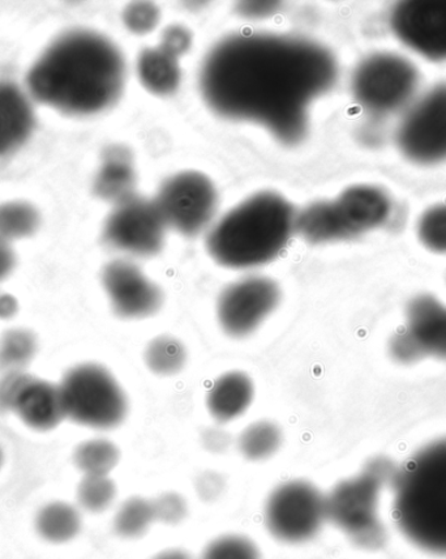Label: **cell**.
I'll use <instances>...</instances> for the list:
<instances>
[{
	"instance_id": "6da1fadb",
	"label": "cell",
	"mask_w": 446,
	"mask_h": 559,
	"mask_svg": "<svg viewBox=\"0 0 446 559\" xmlns=\"http://www.w3.org/2000/svg\"><path fill=\"white\" fill-rule=\"evenodd\" d=\"M337 63L310 39L245 33L222 39L202 69L205 102L219 116L263 124L285 144L302 142L312 102L332 90Z\"/></svg>"
},
{
	"instance_id": "7a4b0ae2",
	"label": "cell",
	"mask_w": 446,
	"mask_h": 559,
	"mask_svg": "<svg viewBox=\"0 0 446 559\" xmlns=\"http://www.w3.org/2000/svg\"><path fill=\"white\" fill-rule=\"evenodd\" d=\"M121 51L96 32L76 29L55 39L26 75L36 102L70 116L110 108L123 91Z\"/></svg>"
},
{
	"instance_id": "3957f363",
	"label": "cell",
	"mask_w": 446,
	"mask_h": 559,
	"mask_svg": "<svg viewBox=\"0 0 446 559\" xmlns=\"http://www.w3.org/2000/svg\"><path fill=\"white\" fill-rule=\"evenodd\" d=\"M297 213L275 192H260L213 226L206 248L224 267H260L281 254L296 231Z\"/></svg>"
},
{
	"instance_id": "277c9868",
	"label": "cell",
	"mask_w": 446,
	"mask_h": 559,
	"mask_svg": "<svg viewBox=\"0 0 446 559\" xmlns=\"http://www.w3.org/2000/svg\"><path fill=\"white\" fill-rule=\"evenodd\" d=\"M391 481L399 531L419 549L446 556V438L424 445Z\"/></svg>"
},
{
	"instance_id": "5b68a950",
	"label": "cell",
	"mask_w": 446,
	"mask_h": 559,
	"mask_svg": "<svg viewBox=\"0 0 446 559\" xmlns=\"http://www.w3.org/2000/svg\"><path fill=\"white\" fill-rule=\"evenodd\" d=\"M61 388L65 416L97 430L117 428L128 416L124 392L108 369L83 364L65 372Z\"/></svg>"
},
{
	"instance_id": "8992f818",
	"label": "cell",
	"mask_w": 446,
	"mask_h": 559,
	"mask_svg": "<svg viewBox=\"0 0 446 559\" xmlns=\"http://www.w3.org/2000/svg\"><path fill=\"white\" fill-rule=\"evenodd\" d=\"M419 76L405 58L378 52L364 59L352 76V95L365 111L386 117L405 108L414 98Z\"/></svg>"
},
{
	"instance_id": "52a82bcc",
	"label": "cell",
	"mask_w": 446,
	"mask_h": 559,
	"mask_svg": "<svg viewBox=\"0 0 446 559\" xmlns=\"http://www.w3.org/2000/svg\"><path fill=\"white\" fill-rule=\"evenodd\" d=\"M391 476L388 463L371 462L361 475L339 483L325 497L326 519L348 532L355 543L369 545L377 532L378 495Z\"/></svg>"
},
{
	"instance_id": "ba28073f",
	"label": "cell",
	"mask_w": 446,
	"mask_h": 559,
	"mask_svg": "<svg viewBox=\"0 0 446 559\" xmlns=\"http://www.w3.org/2000/svg\"><path fill=\"white\" fill-rule=\"evenodd\" d=\"M325 519V497L308 481L279 485L266 502V527L279 542H309L322 530Z\"/></svg>"
},
{
	"instance_id": "9c48e42d",
	"label": "cell",
	"mask_w": 446,
	"mask_h": 559,
	"mask_svg": "<svg viewBox=\"0 0 446 559\" xmlns=\"http://www.w3.org/2000/svg\"><path fill=\"white\" fill-rule=\"evenodd\" d=\"M155 202L168 228L195 237L215 216L217 192L209 178L188 171L168 179Z\"/></svg>"
},
{
	"instance_id": "30bf717a",
	"label": "cell",
	"mask_w": 446,
	"mask_h": 559,
	"mask_svg": "<svg viewBox=\"0 0 446 559\" xmlns=\"http://www.w3.org/2000/svg\"><path fill=\"white\" fill-rule=\"evenodd\" d=\"M397 144L417 164L446 159V84L425 93L399 122Z\"/></svg>"
},
{
	"instance_id": "8fae6325",
	"label": "cell",
	"mask_w": 446,
	"mask_h": 559,
	"mask_svg": "<svg viewBox=\"0 0 446 559\" xmlns=\"http://www.w3.org/2000/svg\"><path fill=\"white\" fill-rule=\"evenodd\" d=\"M166 226L155 201L132 197L116 205L104 226V241L133 257L158 254L165 243Z\"/></svg>"
},
{
	"instance_id": "7c38bea8",
	"label": "cell",
	"mask_w": 446,
	"mask_h": 559,
	"mask_svg": "<svg viewBox=\"0 0 446 559\" xmlns=\"http://www.w3.org/2000/svg\"><path fill=\"white\" fill-rule=\"evenodd\" d=\"M279 301L281 290L273 280L262 276L239 280L219 296V323L230 336H249L277 309Z\"/></svg>"
},
{
	"instance_id": "4fadbf2b",
	"label": "cell",
	"mask_w": 446,
	"mask_h": 559,
	"mask_svg": "<svg viewBox=\"0 0 446 559\" xmlns=\"http://www.w3.org/2000/svg\"><path fill=\"white\" fill-rule=\"evenodd\" d=\"M393 32L419 55L446 59V0H410L395 5L390 13Z\"/></svg>"
},
{
	"instance_id": "5bb4252c",
	"label": "cell",
	"mask_w": 446,
	"mask_h": 559,
	"mask_svg": "<svg viewBox=\"0 0 446 559\" xmlns=\"http://www.w3.org/2000/svg\"><path fill=\"white\" fill-rule=\"evenodd\" d=\"M103 284L112 310L125 319H140L156 314L161 309L164 295L135 263L114 261L103 271Z\"/></svg>"
},
{
	"instance_id": "9a60e30c",
	"label": "cell",
	"mask_w": 446,
	"mask_h": 559,
	"mask_svg": "<svg viewBox=\"0 0 446 559\" xmlns=\"http://www.w3.org/2000/svg\"><path fill=\"white\" fill-rule=\"evenodd\" d=\"M330 204L343 239L378 228L388 222L391 213L389 197L374 186H354Z\"/></svg>"
},
{
	"instance_id": "2e32d148",
	"label": "cell",
	"mask_w": 446,
	"mask_h": 559,
	"mask_svg": "<svg viewBox=\"0 0 446 559\" xmlns=\"http://www.w3.org/2000/svg\"><path fill=\"white\" fill-rule=\"evenodd\" d=\"M409 336L421 358H446V306L434 296L415 297L406 310Z\"/></svg>"
},
{
	"instance_id": "e0dca14e",
	"label": "cell",
	"mask_w": 446,
	"mask_h": 559,
	"mask_svg": "<svg viewBox=\"0 0 446 559\" xmlns=\"http://www.w3.org/2000/svg\"><path fill=\"white\" fill-rule=\"evenodd\" d=\"M12 412L37 431L56 429L67 418L61 388L35 377L20 392Z\"/></svg>"
},
{
	"instance_id": "ac0fdd59",
	"label": "cell",
	"mask_w": 446,
	"mask_h": 559,
	"mask_svg": "<svg viewBox=\"0 0 446 559\" xmlns=\"http://www.w3.org/2000/svg\"><path fill=\"white\" fill-rule=\"evenodd\" d=\"M35 126L29 97L15 83L0 82V157L25 144Z\"/></svg>"
},
{
	"instance_id": "d6986e66",
	"label": "cell",
	"mask_w": 446,
	"mask_h": 559,
	"mask_svg": "<svg viewBox=\"0 0 446 559\" xmlns=\"http://www.w3.org/2000/svg\"><path fill=\"white\" fill-rule=\"evenodd\" d=\"M135 183L131 152L119 145L106 150L95 181V194L117 205L135 197Z\"/></svg>"
},
{
	"instance_id": "ffe728a7",
	"label": "cell",
	"mask_w": 446,
	"mask_h": 559,
	"mask_svg": "<svg viewBox=\"0 0 446 559\" xmlns=\"http://www.w3.org/2000/svg\"><path fill=\"white\" fill-rule=\"evenodd\" d=\"M254 384L243 372H228L218 378L208 394V408L219 423L241 417L254 401Z\"/></svg>"
},
{
	"instance_id": "44dd1931",
	"label": "cell",
	"mask_w": 446,
	"mask_h": 559,
	"mask_svg": "<svg viewBox=\"0 0 446 559\" xmlns=\"http://www.w3.org/2000/svg\"><path fill=\"white\" fill-rule=\"evenodd\" d=\"M178 58L161 45L145 49L137 63L138 76L145 88L159 96L176 92L182 78Z\"/></svg>"
},
{
	"instance_id": "7402d4cb",
	"label": "cell",
	"mask_w": 446,
	"mask_h": 559,
	"mask_svg": "<svg viewBox=\"0 0 446 559\" xmlns=\"http://www.w3.org/2000/svg\"><path fill=\"white\" fill-rule=\"evenodd\" d=\"M36 530L44 540L63 544L72 540L82 530V515L65 502H51L38 511Z\"/></svg>"
},
{
	"instance_id": "603a6c76",
	"label": "cell",
	"mask_w": 446,
	"mask_h": 559,
	"mask_svg": "<svg viewBox=\"0 0 446 559\" xmlns=\"http://www.w3.org/2000/svg\"><path fill=\"white\" fill-rule=\"evenodd\" d=\"M41 225V215L35 205L26 202L0 204V241L11 243L32 237Z\"/></svg>"
},
{
	"instance_id": "cb8c5ba5",
	"label": "cell",
	"mask_w": 446,
	"mask_h": 559,
	"mask_svg": "<svg viewBox=\"0 0 446 559\" xmlns=\"http://www.w3.org/2000/svg\"><path fill=\"white\" fill-rule=\"evenodd\" d=\"M119 457L121 454L117 445L108 439H91L79 445L73 462L84 476H109Z\"/></svg>"
},
{
	"instance_id": "d4e9b609",
	"label": "cell",
	"mask_w": 446,
	"mask_h": 559,
	"mask_svg": "<svg viewBox=\"0 0 446 559\" xmlns=\"http://www.w3.org/2000/svg\"><path fill=\"white\" fill-rule=\"evenodd\" d=\"M282 443V431L276 424H252L239 437V450L250 461L258 462L275 455Z\"/></svg>"
},
{
	"instance_id": "484cf974",
	"label": "cell",
	"mask_w": 446,
	"mask_h": 559,
	"mask_svg": "<svg viewBox=\"0 0 446 559\" xmlns=\"http://www.w3.org/2000/svg\"><path fill=\"white\" fill-rule=\"evenodd\" d=\"M37 337L29 330L7 331L0 338V365L9 371H23L35 358Z\"/></svg>"
},
{
	"instance_id": "4316f807",
	"label": "cell",
	"mask_w": 446,
	"mask_h": 559,
	"mask_svg": "<svg viewBox=\"0 0 446 559\" xmlns=\"http://www.w3.org/2000/svg\"><path fill=\"white\" fill-rule=\"evenodd\" d=\"M185 349L178 338L159 336L152 341L145 350L148 368L158 376H174L184 368Z\"/></svg>"
},
{
	"instance_id": "83f0119b",
	"label": "cell",
	"mask_w": 446,
	"mask_h": 559,
	"mask_svg": "<svg viewBox=\"0 0 446 559\" xmlns=\"http://www.w3.org/2000/svg\"><path fill=\"white\" fill-rule=\"evenodd\" d=\"M156 521L152 501L133 497L128 499L118 510L114 519V528L119 536L124 538L142 537Z\"/></svg>"
},
{
	"instance_id": "f1b7e54d",
	"label": "cell",
	"mask_w": 446,
	"mask_h": 559,
	"mask_svg": "<svg viewBox=\"0 0 446 559\" xmlns=\"http://www.w3.org/2000/svg\"><path fill=\"white\" fill-rule=\"evenodd\" d=\"M117 497V487L109 476H84L77 488L80 506L89 512L109 509Z\"/></svg>"
},
{
	"instance_id": "f546056e",
	"label": "cell",
	"mask_w": 446,
	"mask_h": 559,
	"mask_svg": "<svg viewBox=\"0 0 446 559\" xmlns=\"http://www.w3.org/2000/svg\"><path fill=\"white\" fill-rule=\"evenodd\" d=\"M418 237L429 250L446 254V204L423 213L418 223Z\"/></svg>"
},
{
	"instance_id": "4dcf8cb0",
	"label": "cell",
	"mask_w": 446,
	"mask_h": 559,
	"mask_svg": "<svg viewBox=\"0 0 446 559\" xmlns=\"http://www.w3.org/2000/svg\"><path fill=\"white\" fill-rule=\"evenodd\" d=\"M202 559H262L256 545L243 536H224L210 543Z\"/></svg>"
},
{
	"instance_id": "1f68e13d",
	"label": "cell",
	"mask_w": 446,
	"mask_h": 559,
	"mask_svg": "<svg viewBox=\"0 0 446 559\" xmlns=\"http://www.w3.org/2000/svg\"><path fill=\"white\" fill-rule=\"evenodd\" d=\"M159 11L156 5L146 2L133 3L124 12V23L137 35H144L156 28Z\"/></svg>"
},
{
	"instance_id": "d6a6232c",
	"label": "cell",
	"mask_w": 446,
	"mask_h": 559,
	"mask_svg": "<svg viewBox=\"0 0 446 559\" xmlns=\"http://www.w3.org/2000/svg\"><path fill=\"white\" fill-rule=\"evenodd\" d=\"M152 503L156 521L165 524H179L188 515V503L177 492H165V495L159 496Z\"/></svg>"
},
{
	"instance_id": "836d02e7",
	"label": "cell",
	"mask_w": 446,
	"mask_h": 559,
	"mask_svg": "<svg viewBox=\"0 0 446 559\" xmlns=\"http://www.w3.org/2000/svg\"><path fill=\"white\" fill-rule=\"evenodd\" d=\"M32 378L24 371H9V374L0 381V409L12 412L20 392Z\"/></svg>"
},
{
	"instance_id": "e575fe53",
	"label": "cell",
	"mask_w": 446,
	"mask_h": 559,
	"mask_svg": "<svg viewBox=\"0 0 446 559\" xmlns=\"http://www.w3.org/2000/svg\"><path fill=\"white\" fill-rule=\"evenodd\" d=\"M192 37L191 33L183 28V26L174 25L169 26L164 32L161 45L162 48L168 49L177 57H182L191 48Z\"/></svg>"
},
{
	"instance_id": "d590c367",
	"label": "cell",
	"mask_w": 446,
	"mask_h": 559,
	"mask_svg": "<svg viewBox=\"0 0 446 559\" xmlns=\"http://www.w3.org/2000/svg\"><path fill=\"white\" fill-rule=\"evenodd\" d=\"M224 485L225 484L221 476L215 474V472H206V474L198 478V495L203 499H208V501H212V499H215L221 495Z\"/></svg>"
},
{
	"instance_id": "8d00e7d4",
	"label": "cell",
	"mask_w": 446,
	"mask_h": 559,
	"mask_svg": "<svg viewBox=\"0 0 446 559\" xmlns=\"http://www.w3.org/2000/svg\"><path fill=\"white\" fill-rule=\"evenodd\" d=\"M203 441L205 448L212 452H222L228 450L231 439L228 432L219 429H208L204 432Z\"/></svg>"
},
{
	"instance_id": "74e56055",
	"label": "cell",
	"mask_w": 446,
	"mask_h": 559,
	"mask_svg": "<svg viewBox=\"0 0 446 559\" xmlns=\"http://www.w3.org/2000/svg\"><path fill=\"white\" fill-rule=\"evenodd\" d=\"M16 265L15 251L12 250L11 245L0 241V282L11 275Z\"/></svg>"
},
{
	"instance_id": "f35d334b",
	"label": "cell",
	"mask_w": 446,
	"mask_h": 559,
	"mask_svg": "<svg viewBox=\"0 0 446 559\" xmlns=\"http://www.w3.org/2000/svg\"><path fill=\"white\" fill-rule=\"evenodd\" d=\"M276 2H248L242 3L241 11L243 15L250 17H265L277 10Z\"/></svg>"
},
{
	"instance_id": "ab89813d",
	"label": "cell",
	"mask_w": 446,
	"mask_h": 559,
	"mask_svg": "<svg viewBox=\"0 0 446 559\" xmlns=\"http://www.w3.org/2000/svg\"><path fill=\"white\" fill-rule=\"evenodd\" d=\"M19 312V302L15 297L9 293H0V319L9 321Z\"/></svg>"
},
{
	"instance_id": "60d3db41",
	"label": "cell",
	"mask_w": 446,
	"mask_h": 559,
	"mask_svg": "<svg viewBox=\"0 0 446 559\" xmlns=\"http://www.w3.org/2000/svg\"><path fill=\"white\" fill-rule=\"evenodd\" d=\"M153 559H193L188 551L181 549L165 550Z\"/></svg>"
},
{
	"instance_id": "b9f144b4",
	"label": "cell",
	"mask_w": 446,
	"mask_h": 559,
	"mask_svg": "<svg viewBox=\"0 0 446 559\" xmlns=\"http://www.w3.org/2000/svg\"><path fill=\"white\" fill-rule=\"evenodd\" d=\"M3 461H4L3 451H2V449H0V467H2Z\"/></svg>"
}]
</instances>
